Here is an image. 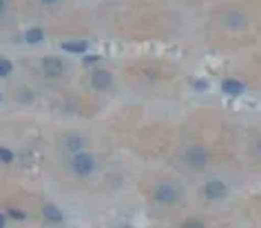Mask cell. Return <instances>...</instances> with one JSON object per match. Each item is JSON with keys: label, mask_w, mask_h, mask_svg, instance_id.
<instances>
[{"label": "cell", "mask_w": 261, "mask_h": 228, "mask_svg": "<svg viewBox=\"0 0 261 228\" xmlns=\"http://www.w3.org/2000/svg\"><path fill=\"white\" fill-rule=\"evenodd\" d=\"M71 171H73L77 178H89V175L95 171V160L87 153H77L75 158L71 160Z\"/></svg>", "instance_id": "1"}, {"label": "cell", "mask_w": 261, "mask_h": 228, "mask_svg": "<svg viewBox=\"0 0 261 228\" xmlns=\"http://www.w3.org/2000/svg\"><path fill=\"white\" fill-rule=\"evenodd\" d=\"M155 199H158L160 204H175V201L179 199V188L164 182V184H160L155 188Z\"/></svg>", "instance_id": "2"}, {"label": "cell", "mask_w": 261, "mask_h": 228, "mask_svg": "<svg viewBox=\"0 0 261 228\" xmlns=\"http://www.w3.org/2000/svg\"><path fill=\"white\" fill-rule=\"evenodd\" d=\"M186 162L191 166H195V168H204L206 164H208V151L204 146H199V144H195V146H191V148H186Z\"/></svg>", "instance_id": "3"}, {"label": "cell", "mask_w": 261, "mask_h": 228, "mask_svg": "<svg viewBox=\"0 0 261 228\" xmlns=\"http://www.w3.org/2000/svg\"><path fill=\"white\" fill-rule=\"evenodd\" d=\"M42 71L47 78H60L64 73V64H62V60H58V58H44Z\"/></svg>", "instance_id": "4"}, {"label": "cell", "mask_w": 261, "mask_h": 228, "mask_svg": "<svg viewBox=\"0 0 261 228\" xmlns=\"http://www.w3.org/2000/svg\"><path fill=\"white\" fill-rule=\"evenodd\" d=\"M111 82H113V78H111V73L104 69L91 73V84H93V89H97V91H107L111 87Z\"/></svg>", "instance_id": "5"}, {"label": "cell", "mask_w": 261, "mask_h": 228, "mask_svg": "<svg viewBox=\"0 0 261 228\" xmlns=\"http://www.w3.org/2000/svg\"><path fill=\"white\" fill-rule=\"evenodd\" d=\"M204 193H206V197H211V199H219V197L226 195V184L219 182V180H211L204 186Z\"/></svg>", "instance_id": "6"}, {"label": "cell", "mask_w": 261, "mask_h": 228, "mask_svg": "<svg viewBox=\"0 0 261 228\" xmlns=\"http://www.w3.org/2000/svg\"><path fill=\"white\" fill-rule=\"evenodd\" d=\"M221 89H224L226 93H230V95H239V93H244V84L237 82V80H224V84H221Z\"/></svg>", "instance_id": "7"}, {"label": "cell", "mask_w": 261, "mask_h": 228, "mask_svg": "<svg viewBox=\"0 0 261 228\" xmlns=\"http://www.w3.org/2000/svg\"><path fill=\"white\" fill-rule=\"evenodd\" d=\"M64 146L69 148V151H82L84 148V140L80 135H69L67 140H64Z\"/></svg>", "instance_id": "8"}, {"label": "cell", "mask_w": 261, "mask_h": 228, "mask_svg": "<svg viewBox=\"0 0 261 228\" xmlns=\"http://www.w3.org/2000/svg\"><path fill=\"white\" fill-rule=\"evenodd\" d=\"M62 49H64V51H73V54H84L87 44H84V42H64Z\"/></svg>", "instance_id": "9"}, {"label": "cell", "mask_w": 261, "mask_h": 228, "mask_svg": "<svg viewBox=\"0 0 261 228\" xmlns=\"http://www.w3.org/2000/svg\"><path fill=\"white\" fill-rule=\"evenodd\" d=\"M44 217L51 219V221H62V215H60V211H58L56 206H47V208H44Z\"/></svg>", "instance_id": "10"}, {"label": "cell", "mask_w": 261, "mask_h": 228, "mask_svg": "<svg viewBox=\"0 0 261 228\" xmlns=\"http://www.w3.org/2000/svg\"><path fill=\"white\" fill-rule=\"evenodd\" d=\"M27 40H29V42H40V40H42V31H40V29L27 31Z\"/></svg>", "instance_id": "11"}, {"label": "cell", "mask_w": 261, "mask_h": 228, "mask_svg": "<svg viewBox=\"0 0 261 228\" xmlns=\"http://www.w3.org/2000/svg\"><path fill=\"white\" fill-rule=\"evenodd\" d=\"M9 73H11V62L9 60H3V62H0V75L7 78Z\"/></svg>", "instance_id": "12"}, {"label": "cell", "mask_w": 261, "mask_h": 228, "mask_svg": "<svg viewBox=\"0 0 261 228\" xmlns=\"http://www.w3.org/2000/svg\"><path fill=\"white\" fill-rule=\"evenodd\" d=\"M184 226H186V228H201L204 224H201L199 219H188V221H184Z\"/></svg>", "instance_id": "13"}, {"label": "cell", "mask_w": 261, "mask_h": 228, "mask_svg": "<svg viewBox=\"0 0 261 228\" xmlns=\"http://www.w3.org/2000/svg\"><path fill=\"white\" fill-rule=\"evenodd\" d=\"M0 153H3V162H14V153H11L9 148H3Z\"/></svg>", "instance_id": "14"}, {"label": "cell", "mask_w": 261, "mask_h": 228, "mask_svg": "<svg viewBox=\"0 0 261 228\" xmlns=\"http://www.w3.org/2000/svg\"><path fill=\"white\" fill-rule=\"evenodd\" d=\"M7 213L11 215V217H16V219H22V217H24L22 211H14V208H11V211H7Z\"/></svg>", "instance_id": "15"}, {"label": "cell", "mask_w": 261, "mask_h": 228, "mask_svg": "<svg viewBox=\"0 0 261 228\" xmlns=\"http://www.w3.org/2000/svg\"><path fill=\"white\" fill-rule=\"evenodd\" d=\"M40 3H44V5H54V3H58V0H40Z\"/></svg>", "instance_id": "16"}, {"label": "cell", "mask_w": 261, "mask_h": 228, "mask_svg": "<svg viewBox=\"0 0 261 228\" xmlns=\"http://www.w3.org/2000/svg\"><path fill=\"white\" fill-rule=\"evenodd\" d=\"M257 153H259V155H261V140H259V142H257Z\"/></svg>", "instance_id": "17"}]
</instances>
